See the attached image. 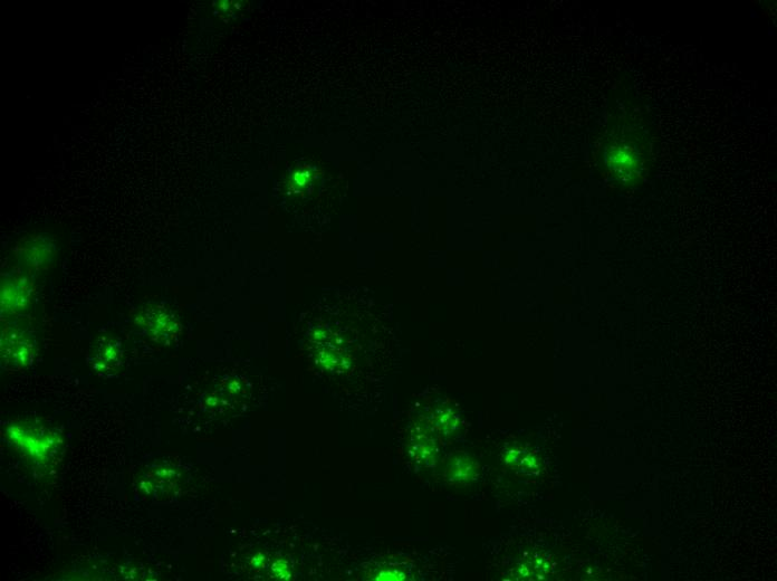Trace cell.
<instances>
[{"mask_svg": "<svg viewBox=\"0 0 777 581\" xmlns=\"http://www.w3.org/2000/svg\"><path fill=\"white\" fill-rule=\"evenodd\" d=\"M7 436L18 452L37 464L53 461L61 449L59 436L43 425L15 422L7 427Z\"/></svg>", "mask_w": 777, "mask_h": 581, "instance_id": "cell-1", "label": "cell"}, {"mask_svg": "<svg viewBox=\"0 0 777 581\" xmlns=\"http://www.w3.org/2000/svg\"><path fill=\"white\" fill-rule=\"evenodd\" d=\"M36 341L30 328L17 321L2 329V365L8 370H21L33 364Z\"/></svg>", "mask_w": 777, "mask_h": 581, "instance_id": "cell-2", "label": "cell"}, {"mask_svg": "<svg viewBox=\"0 0 777 581\" xmlns=\"http://www.w3.org/2000/svg\"><path fill=\"white\" fill-rule=\"evenodd\" d=\"M56 254V240L49 233L27 235L15 247L18 264L26 273H36L49 268Z\"/></svg>", "mask_w": 777, "mask_h": 581, "instance_id": "cell-3", "label": "cell"}, {"mask_svg": "<svg viewBox=\"0 0 777 581\" xmlns=\"http://www.w3.org/2000/svg\"><path fill=\"white\" fill-rule=\"evenodd\" d=\"M34 285L30 275L24 271H12L2 279V316L18 317L30 308Z\"/></svg>", "mask_w": 777, "mask_h": 581, "instance_id": "cell-4", "label": "cell"}, {"mask_svg": "<svg viewBox=\"0 0 777 581\" xmlns=\"http://www.w3.org/2000/svg\"><path fill=\"white\" fill-rule=\"evenodd\" d=\"M179 482V473L175 466L153 464L143 471L138 480L137 490L140 497L150 501H165L172 497Z\"/></svg>", "mask_w": 777, "mask_h": 581, "instance_id": "cell-5", "label": "cell"}, {"mask_svg": "<svg viewBox=\"0 0 777 581\" xmlns=\"http://www.w3.org/2000/svg\"><path fill=\"white\" fill-rule=\"evenodd\" d=\"M134 320L149 339L161 345H167L174 340L179 330L175 314L158 304L141 308Z\"/></svg>", "mask_w": 777, "mask_h": 581, "instance_id": "cell-6", "label": "cell"}, {"mask_svg": "<svg viewBox=\"0 0 777 581\" xmlns=\"http://www.w3.org/2000/svg\"><path fill=\"white\" fill-rule=\"evenodd\" d=\"M88 363L103 378L118 375L124 364L122 342L113 336L99 337L90 349Z\"/></svg>", "mask_w": 777, "mask_h": 581, "instance_id": "cell-7", "label": "cell"}, {"mask_svg": "<svg viewBox=\"0 0 777 581\" xmlns=\"http://www.w3.org/2000/svg\"><path fill=\"white\" fill-rule=\"evenodd\" d=\"M479 465L472 456L457 454L447 463L445 478L448 483L460 485L469 484L478 478Z\"/></svg>", "mask_w": 777, "mask_h": 581, "instance_id": "cell-8", "label": "cell"}, {"mask_svg": "<svg viewBox=\"0 0 777 581\" xmlns=\"http://www.w3.org/2000/svg\"><path fill=\"white\" fill-rule=\"evenodd\" d=\"M504 462L513 470L521 472H529L535 466L533 457L522 450L508 451L504 456Z\"/></svg>", "mask_w": 777, "mask_h": 581, "instance_id": "cell-9", "label": "cell"}, {"mask_svg": "<svg viewBox=\"0 0 777 581\" xmlns=\"http://www.w3.org/2000/svg\"><path fill=\"white\" fill-rule=\"evenodd\" d=\"M457 418L452 413L445 412L440 415V418L438 417V421L436 422V426L438 427V430L441 434L445 436L453 435L457 428Z\"/></svg>", "mask_w": 777, "mask_h": 581, "instance_id": "cell-10", "label": "cell"}]
</instances>
